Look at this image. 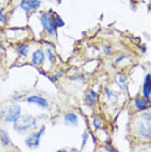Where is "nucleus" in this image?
Here are the masks:
<instances>
[{"label": "nucleus", "instance_id": "obj_20", "mask_svg": "<svg viewBox=\"0 0 151 152\" xmlns=\"http://www.w3.org/2000/svg\"><path fill=\"white\" fill-rule=\"evenodd\" d=\"M87 138H89V133L86 131V133L82 134V142H81V148H85V146H86V142H87Z\"/></svg>", "mask_w": 151, "mask_h": 152}, {"label": "nucleus", "instance_id": "obj_5", "mask_svg": "<svg viewBox=\"0 0 151 152\" xmlns=\"http://www.w3.org/2000/svg\"><path fill=\"white\" fill-rule=\"evenodd\" d=\"M20 116H21V107L18 104L11 105L5 112V121L7 122H15L16 120L20 118Z\"/></svg>", "mask_w": 151, "mask_h": 152}, {"label": "nucleus", "instance_id": "obj_23", "mask_svg": "<svg viewBox=\"0 0 151 152\" xmlns=\"http://www.w3.org/2000/svg\"><path fill=\"white\" fill-rule=\"evenodd\" d=\"M103 150H104V151H109V152H115V151H116L112 146H106L104 148H103Z\"/></svg>", "mask_w": 151, "mask_h": 152}, {"label": "nucleus", "instance_id": "obj_7", "mask_svg": "<svg viewBox=\"0 0 151 152\" xmlns=\"http://www.w3.org/2000/svg\"><path fill=\"white\" fill-rule=\"evenodd\" d=\"M142 94L143 98L150 99L151 98V74L147 73L145 77V82H143V87H142Z\"/></svg>", "mask_w": 151, "mask_h": 152}, {"label": "nucleus", "instance_id": "obj_10", "mask_svg": "<svg viewBox=\"0 0 151 152\" xmlns=\"http://www.w3.org/2000/svg\"><path fill=\"white\" fill-rule=\"evenodd\" d=\"M33 64H35V65H42L44 63V60H46V53H44V51L43 50H37V51H34V53H33Z\"/></svg>", "mask_w": 151, "mask_h": 152}, {"label": "nucleus", "instance_id": "obj_19", "mask_svg": "<svg viewBox=\"0 0 151 152\" xmlns=\"http://www.w3.org/2000/svg\"><path fill=\"white\" fill-rule=\"evenodd\" d=\"M46 55H47V56H48V58H50V63L54 64V63H55V56H54L52 51H51L50 48H47V50H46Z\"/></svg>", "mask_w": 151, "mask_h": 152}, {"label": "nucleus", "instance_id": "obj_8", "mask_svg": "<svg viewBox=\"0 0 151 152\" xmlns=\"http://www.w3.org/2000/svg\"><path fill=\"white\" fill-rule=\"evenodd\" d=\"M27 103H32V104H37L42 108H48V102L46 99H43L42 96H37V95H33V96H29L26 99Z\"/></svg>", "mask_w": 151, "mask_h": 152}, {"label": "nucleus", "instance_id": "obj_12", "mask_svg": "<svg viewBox=\"0 0 151 152\" xmlns=\"http://www.w3.org/2000/svg\"><path fill=\"white\" fill-rule=\"evenodd\" d=\"M149 99H146V98H137L134 100V105H136V108L138 109V110H146V109H149L150 108V103L147 102Z\"/></svg>", "mask_w": 151, "mask_h": 152}, {"label": "nucleus", "instance_id": "obj_3", "mask_svg": "<svg viewBox=\"0 0 151 152\" xmlns=\"http://www.w3.org/2000/svg\"><path fill=\"white\" fill-rule=\"evenodd\" d=\"M39 21L42 23L43 29L46 30L50 35H54V37H57V31H56V25L54 22V16H52V12H42L39 16Z\"/></svg>", "mask_w": 151, "mask_h": 152}, {"label": "nucleus", "instance_id": "obj_9", "mask_svg": "<svg viewBox=\"0 0 151 152\" xmlns=\"http://www.w3.org/2000/svg\"><path fill=\"white\" fill-rule=\"evenodd\" d=\"M63 120H64L65 125H69V126H77L78 125V116L76 115V113H73V112L65 113Z\"/></svg>", "mask_w": 151, "mask_h": 152}, {"label": "nucleus", "instance_id": "obj_11", "mask_svg": "<svg viewBox=\"0 0 151 152\" xmlns=\"http://www.w3.org/2000/svg\"><path fill=\"white\" fill-rule=\"evenodd\" d=\"M115 83L120 88L126 90V87H128V77L122 73H117L115 75Z\"/></svg>", "mask_w": 151, "mask_h": 152}, {"label": "nucleus", "instance_id": "obj_22", "mask_svg": "<svg viewBox=\"0 0 151 152\" xmlns=\"http://www.w3.org/2000/svg\"><path fill=\"white\" fill-rule=\"evenodd\" d=\"M103 52H104L106 55H111L112 53V50L109 46H103Z\"/></svg>", "mask_w": 151, "mask_h": 152}, {"label": "nucleus", "instance_id": "obj_25", "mask_svg": "<svg viewBox=\"0 0 151 152\" xmlns=\"http://www.w3.org/2000/svg\"><path fill=\"white\" fill-rule=\"evenodd\" d=\"M4 50V47H3V43H0V55H1V51Z\"/></svg>", "mask_w": 151, "mask_h": 152}, {"label": "nucleus", "instance_id": "obj_4", "mask_svg": "<svg viewBox=\"0 0 151 152\" xmlns=\"http://www.w3.org/2000/svg\"><path fill=\"white\" fill-rule=\"evenodd\" d=\"M44 131H46V127L42 126L39 129V131H34V133H32L29 137L26 138V146L29 147V148H37L38 146H39V142H40V138L43 137V134H44Z\"/></svg>", "mask_w": 151, "mask_h": 152}, {"label": "nucleus", "instance_id": "obj_16", "mask_svg": "<svg viewBox=\"0 0 151 152\" xmlns=\"http://www.w3.org/2000/svg\"><path fill=\"white\" fill-rule=\"evenodd\" d=\"M102 125H103V121L100 117H94V118H92V126H94V129L99 130L102 127Z\"/></svg>", "mask_w": 151, "mask_h": 152}, {"label": "nucleus", "instance_id": "obj_14", "mask_svg": "<svg viewBox=\"0 0 151 152\" xmlns=\"http://www.w3.org/2000/svg\"><path fill=\"white\" fill-rule=\"evenodd\" d=\"M0 140H1L3 146H9V143H11V138H9L8 133H7L5 130H1L0 129Z\"/></svg>", "mask_w": 151, "mask_h": 152}, {"label": "nucleus", "instance_id": "obj_21", "mask_svg": "<svg viewBox=\"0 0 151 152\" xmlns=\"http://www.w3.org/2000/svg\"><path fill=\"white\" fill-rule=\"evenodd\" d=\"M0 22H3V23L7 22V16H5V13L3 12L1 8H0Z\"/></svg>", "mask_w": 151, "mask_h": 152}, {"label": "nucleus", "instance_id": "obj_6", "mask_svg": "<svg viewBox=\"0 0 151 152\" xmlns=\"http://www.w3.org/2000/svg\"><path fill=\"white\" fill-rule=\"evenodd\" d=\"M40 0H21L20 3V8L22 11H25L26 13H32L34 12L35 9H38L40 7Z\"/></svg>", "mask_w": 151, "mask_h": 152}, {"label": "nucleus", "instance_id": "obj_2", "mask_svg": "<svg viewBox=\"0 0 151 152\" xmlns=\"http://www.w3.org/2000/svg\"><path fill=\"white\" fill-rule=\"evenodd\" d=\"M35 125H37V120L30 115H25V116H20V118L13 122V129L18 134H23L29 130H33Z\"/></svg>", "mask_w": 151, "mask_h": 152}, {"label": "nucleus", "instance_id": "obj_17", "mask_svg": "<svg viewBox=\"0 0 151 152\" xmlns=\"http://www.w3.org/2000/svg\"><path fill=\"white\" fill-rule=\"evenodd\" d=\"M54 22H55V25H56V27H63V26L65 25V22H64L63 20H61L57 15L54 16Z\"/></svg>", "mask_w": 151, "mask_h": 152}, {"label": "nucleus", "instance_id": "obj_18", "mask_svg": "<svg viewBox=\"0 0 151 152\" xmlns=\"http://www.w3.org/2000/svg\"><path fill=\"white\" fill-rule=\"evenodd\" d=\"M106 96H107V98H108L109 100H112V99L117 98V94H115V92H112V90L106 88Z\"/></svg>", "mask_w": 151, "mask_h": 152}, {"label": "nucleus", "instance_id": "obj_13", "mask_svg": "<svg viewBox=\"0 0 151 152\" xmlns=\"http://www.w3.org/2000/svg\"><path fill=\"white\" fill-rule=\"evenodd\" d=\"M97 98H98L97 92L92 91V90H89V91L86 92V95H85V103H86L89 107H92L94 103L97 102Z\"/></svg>", "mask_w": 151, "mask_h": 152}, {"label": "nucleus", "instance_id": "obj_15", "mask_svg": "<svg viewBox=\"0 0 151 152\" xmlns=\"http://www.w3.org/2000/svg\"><path fill=\"white\" fill-rule=\"evenodd\" d=\"M17 51H18V53L21 55V56L26 57L27 55H29V46H27V44H20V46L17 47Z\"/></svg>", "mask_w": 151, "mask_h": 152}, {"label": "nucleus", "instance_id": "obj_1", "mask_svg": "<svg viewBox=\"0 0 151 152\" xmlns=\"http://www.w3.org/2000/svg\"><path fill=\"white\" fill-rule=\"evenodd\" d=\"M133 131L137 137L142 139H149L151 138V113L145 112L138 116L133 125Z\"/></svg>", "mask_w": 151, "mask_h": 152}, {"label": "nucleus", "instance_id": "obj_24", "mask_svg": "<svg viewBox=\"0 0 151 152\" xmlns=\"http://www.w3.org/2000/svg\"><path fill=\"white\" fill-rule=\"evenodd\" d=\"M50 81H51V82H54V83H55V82L57 81V77H50Z\"/></svg>", "mask_w": 151, "mask_h": 152}]
</instances>
